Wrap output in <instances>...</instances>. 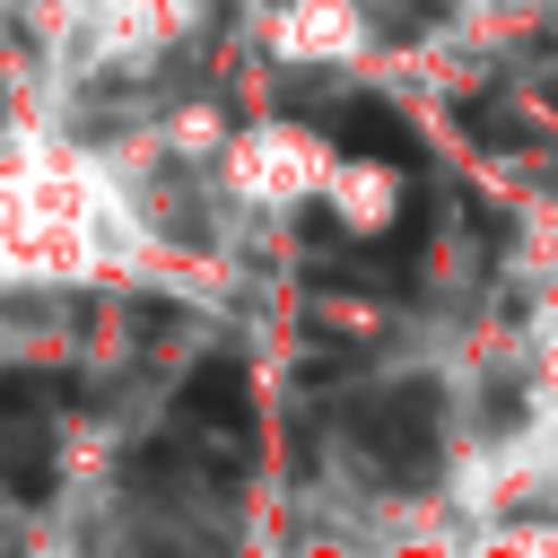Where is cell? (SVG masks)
Returning <instances> with one entry per match:
<instances>
[{"label": "cell", "mask_w": 558, "mask_h": 558, "mask_svg": "<svg viewBox=\"0 0 558 558\" xmlns=\"http://www.w3.org/2000/svg\"><path fill=\"white\" fill-rule=\"evenodd\" d=\"M323 131H331L340 148H357V157L418 166V140H410V122H401L392 105H375V96H349V105H331V113H323Z\"/></svg>", "instance_id": "3"}, {"label": "cell", "mask_w": 558, "mask_h": 558, "mask_svg": "<svg viewBox=\"0 0 558 558\" xmlns=\"http://www.w3.org/2000/svg\"><path fill=\"white\" fill-rule=\"evenodd\" d=\"M0 488L52 497V436H44V418H0Z\"/></svg>", "instance_id": "4"}, {"label": "cell", "mask_w": 558, "mask_h": 558, "mask_svg": "<svg viewBox=\"0 0 558 558\" xmlns=\"http://www.w3.org/2000/svg\"><path fill=\"white\" fill-rule=\"evenodd\" d=\"M436 384L427 375H401V384H384V392H366L357 410H349V436H357V453L392 480V488H418L427 471H436V453H445V436H436Z\"/></svg>", "instance_id": "1"}, {"label": "cell", "mask_w": 558, "mask_h": 558, "mask_svg": "<svg viewBox=\"0 0 558 558\" xmlns=\"http://www.w3.org/2000/svg\"><path fill=\"white\" fill-rule=\"evenodd\" d=\"M70 401H78L70 366H0V418H44V410H70Z\"/></svg>", "instance_id": "5"}, {"label": "cell", "mask_w": 558, "mask_h": 558, "mask_svg": "<svg viewBox=\"0 0 558 558\" xmlns=\"http://www.w3.org/2000/svg\"><path fill=\"white\" fill-rule=\"evenodd\" d=\"M174 427H183L192 445L244 462L253 436H262V410H253V375H244V357H201V366L183 375V392H174Z\"/></svg>", "instance_id": "2"}]
</instances>
